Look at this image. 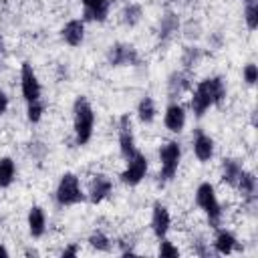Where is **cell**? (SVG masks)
Returning <instances> with one entry per match:
<instances>
[{
	"mask_svg": "<svg viewBox=\"0 0 258 258\" xmlns=\"http://www.w3.org/2000/svg\"><path fill=\"white\" fill-rule=\"evenodd\" d=\"M60 254H62L64 258H69V256H71V258L77 256V254H79V244H69V246H64Z\"/></svg>",
	"mask_w": 258,
	"mask_h": 258,
	"instance_id": "31",
	"label": "cell"
},
{
	"mask_svg": "<svg viewBox=\"0 0 258 258\" xmlns=\"http://www.w3.org/2000/svg\"><path fill=\"white\" fill-rule=\"evenodd\" d=\"M202 56H204L202 48H198V46H185V48H183V54H181L183 71H194V69L200 64Z\"/></svg>",
	"mask_w": 258,
	"mask_h": 258,
	"instance_id": "25",
	"label": "cell"
},
{
	"mask_svg": "<svg viewBox=\"0 0 258 258\" xmlns=\"http://www.w3.org/2000/svg\"><path fill=\"white\" fill-rule=\"evenodd\" d=\"M16 179V163L12 157H0V187H10Z\"/></svg>",
	"mask_w": 258,
	"mask_h": 258,
	"instance_id": "23",
	"label": "cell"
},
{
	"mask_svg": "<svg viewBox=\"0 0 258 258\" xmlns=\"http://www.w3.org/2000/svg\"><path fill=\"white\" fill-rule=\"evenodd\" d=\"M157 254H159L161 258H177V256H179V248H177L171 240H167V236H165V238L159 240Z\"/></svg>",
	"mask_w": 258,
	"mask_h": 258,
	"instance_id": "29",
	"label": "cell"
},
{
	"mask_svg": "<svg viewBox=\"0 0 258 258\" xmlns=\"http://www.w3.org/2000/svg\"><path fill=\"white\" fill-rule=\"evenodd\" d=\"M191 145H194V155H196V159L200 163L212 161V157H214V139L208 133L198 129L196 135H194V143Z\"/></svg>",
	"mask_w": 258,
	"mask_h": 258,
	"instance_id": "15",
	"label": "cell"
},
{
	"mask_svg": "<svg viewBox=\"0 0 258 258\" xmlns=\"http://www.w3.org/2000/svg\"><path fill=\"white\" fill-rule=\"evenodd\" d=\"M127 161V165H125V169L119 173V179H121V183H125V185H129V187H135V185H139L143 179H145V175H147V169H149V159H147V155L145 153H141L139 149L129 157V159H125Z\"/></svg>",
	"mask_w": 258,
	"mask_h": 258,
	"instance_id": "6",
	"label": "cell"
},
{
	"mask_svg": "<svg viewBox=\"0 0 258 258\" xmlns=\"http://www.w3.org/2000/svg\"><path fill=\"white\" fill-rule=\"evenodd\" d=\"M141 18H143V8H141L139 4H127V6L121 10V22H123L125 26H129V28L137 26V24L141 22Z\"/></svg>",
	"mask_w": 258,
	"mask_h": 258,
	"instance_id": "24",
	"label": "cell"
},
{
	"mask_svg": "<svg viewBox=\"0 0 258 258\" xmlns=\"http://www.w3.org/2000/svg\"><path fill=\"white\" fill-rule=\"evenodd\" d=\"M173 2H181V4H187V2H191V0H173Z\"/></svg>",
	"mask_w": 258,
	"mask_h": 258,
	"instance_id": "34",
	"label": "cell"
},
{
	"mask_svg": "<svg viewBox=\"0 0 258 258\" xmlns=\"http://www.w3.org/2000/svg\"><path fill=\"white\" fill-rule=\"evenodd\" d=\"M87 242H89V246H91L93 250H97V252H109L111 246H113L111 238H109L105 232H101V230H95V232L89 236Z\"/></svg>",
	"mask_w": 258,
	"mask_h": 258,
	"instance_id": "26",
	"label": "cell"
},
{
	"mask_svg": "<svg viewBox=\"0 0 258 258\" xmlns=\"http://www.w3.org/2000/svg\"><path fill=\"white\" fill-rule=\"evenodd\" d=\"M228 97V87L226 81L222 77H206L202 79L189 97V107L194 111V115L200 119L206 115L208 109L212 107H220Z\"/></svg>",
	"mask_w": 258,
	"mask_h": 258,
	"instance_id": "1",
	"label": "cell"
},
{
	"mask_svg": "<svg viewBox=\"0 0 258 258\" xmlns=\"http://www.w3.org/2000/svg\"><path fill=\"white\" fill-rule=\"evenodd\" d=\"M137 119L143 123V125H151L153 121H155V117H157V107H155V101L149 97V95H145V97H141L139 99V103H137Z\"/></svg>",
	"mask_w": 258,
	"mask_h": 258,
	"instance_id": "22",
	"label": "cell"
},
{
	"mask_svg": "<svg viewBox=\"0 0 258 258\" xmlns=\"http://www.w3.org/2000/svg\"><path fill=\"white\" fill-rule=\"evenodd\" d=\"M8 105H10V101H8V95H6V93L0 89V117H2V115L8 111Z\"/></svg>",
	"mask_w": 258,
	"mask_h": 258,
	"instance_id": "32",
	"label": "cell"
},
{
	"mask_svg": "<svg viewBox=\"0 0 258 258\" xmlns=\"http://www.w3.org/2000/svg\"><path fill=\"white\" fill-rule=\"evenodd\" d=\"M60 36L69 46H81L85 40V20L73 18L60 28Z\"/></svg>",
	"mask_w": 258,
	"mask_h": 258,
	"instance_id": "16",
	"label": "cell"
},
{
	"mask_svg": "<svg viewBox=\"0 0 258 258\" xmlns=\"http://www.w3.org/2000/svg\"><path fill=\"white\" fill-rule=\"evenodd\" d=\"M181 161V145L179 141H165L159 147V181L167 183L177 175Z\"/></svg>",
	"mask_w": 258,
	"mask_h": 258,
	"instance_id": "5",
	"label": "cell"
},
{
	"mask_svg": "<svg viewBox=\"0 0 258 258\" xmlns=\"http://www.w3.org/2000/svg\"><path fill=\"white\" fill-rule=\"evenodd\" d=\"M240 244H238V238L226 230V228H216V238H214V250L216 254H222V256H228L232 254L234 250H238Z\"/></svg>",
	"mask_w": 258,
	"mask_h": 258,
	"instance_id": "17",
	"label": "cell"
},
{
	"mask_svg": "<svg viewBox=\"0 0 258 258\" xmlns=\"http://www.w3.org/2000/svg\"><path fill=\"white\" fill-rule=\"evenodd\" d=\"M163 125H165V129L171 131V133H181V131H183V127H185V109H183L177 101H171V103L165 107Z\"/></svg>",
	"mask_w": 258,
	"mask_h": 258,
	"instance_id": "13",
	"label": "cell"
},
{
	"mask_svg": "<svg viewBox=\"0 0 258 258\" xmlns=\"http://www.w3.org/2000/svg\"><path fill=\"white\" fill-rule=\"evenodd\" d=\"M73 131H75V143L87 145L95 131V111L93 105L85 95H79L73 103Z\"/></svg>",
	"mask_w": 258,
	"mask_h": 258,
	"instance_id": "2",
	"label": "cell"
},
{
	"mask_svg": "<svg viewBox=\"0 0 258 258\" xmlns=\"http://www.w3.org/2000/svg\"><path fill=\"white\" fill-rule=\"evenodd\" d=\"M107 62L111 67H137L139 52L129 42H115L107 48Z\"/></svg>",
	"mask_w": 258,
	"mask_h": 258,
	"instance_id": "7",
	"label": "cell"
},
{
	"mask_svg": "<svg viewBox=\"0 0 258 258\" xmlns=\"http://www.w3.org/2000/svg\"><path fill=\"white\" fill-rule=\"evenodd\" d=\"M234 187L240 191L242 198H246V200H254V196H256V175H254L252 171H248V169L242 167V171H240L238 181H236Z\"/></svg>",
	"mask_w": 258,
	"mask_h": 258,
	"instance_id": "21",
	"label": "cell"
},
{
	"mask_svg": "<svg viewBox=\"0 0 258 258\" xmlns=\"http://www.w3.org/2000/svg\"><path fill=\"white\" fill-rule=\"evenodd\" d=\"M196 204L206 214L208 224L212 228H220L222 218H224V210H222V204L216 196V187L210 181H202L196 187Z\"/></svg>",
	"mask_w": 258,
	"mask_h": 258,
	"instance_id": "3",
	"label": "cell"
},
{
	"mask_svg": "<svg viewBox=\"0 0 258 258\" xmlns=\"http://www.w3.org/2000/svg\"><path fill=\"white\" fill-rule=\"evenodd\" d=\"M191 89V81H189V71H173L167 77V97L171 101L179 99L183 93H187Z\"/></svg>",
	"mask_w": 258,
	"mask_h": 258,
	"instance_id": "14",
	"label": "cell"
},
{
	"mask_svg": "<svg viewBox=\"0 0 258 258\" xmlns=\"http://www.w3.org/2000/svg\"><path fill=\"white\" fill-rule=\"evenodd\" d=\"M0 256H2V258H6V256H8V250H6L2 244H0Z\"/></svg>",
	"mask_w": 258,
	"mask_h": 258,
	"instance_id": "33",
	"label": "cell"
},
{
	"mask_svg": "<svg viewBox=\"0 0 258 258\" xmlns=\"http://www.w3.org/2000/svg\"><path fill=\"white\" fill-rule=\"evenodd\" d=\"M20 93H22V97H24L26 103L38 101L40 99V93H42L40 81L36 77V71L32 69V64L28 60H24L20 64Z\"/></svg>",
	"mask_w": 258,
	"mask_h": 258,
	"instance_id": "8",
	"label": "cell"
},
{
	"mask_svg": "<svg viewBox=\"0 0 258 258\" xmlns=\"http://www.w3.org/2000/svg\"><path fill=\"white\" fill-rule=\"evenodd\" d=\"M85 22H105L111 10V0H81Z\"/></svg>",
	"mask_w": 258,
	"mask_h": 258,
	"instance_id": "12",
	"label": "cell"
},
{
	"mask_svg": "<svg viewBox=\"0 0 258 258\" xmlns=\"http://www.w3.org/2000/svg\"><path fill=\"white\" fill-rule=\"evenodd\" d=\"M117 139H119V153H121V157L123 159H129L137 151V143H135V135H133L131 117L127 113H123L119 117V123H117Z\"/></svg>",
	"mask_w": 258,
	"mask_h": 258,
	"instance_id": "9",
	"label": "cell"
},
{
	"mask_svg": "<svg viewBox=\"0 0 258 258\" xmlns=\"http://www.w3.org/2000/svg\"><path fill=\"white\" fill-rule=\"evenodd\" d=\"M169 228H171V214H169L167 206L161 202H155L151 206V232H153V236L157 240H161L167 236Z\"/></svg>",
	"mask_w": 258,
	"mask_h": 258,
	"instance_id": "11",
	"label": "cell"
},
{
	"mask_svg": "<svg viewBox=\"0 0 258 258\" xmlns=\"http://www.w3.org/2000/svg\"><path fill=\"white\" fill-rule=\"evenodd\" d=\"M26 224H28V232L32 238H42L46 232V214L40 206H32L28 210L26 216Z\"/></svg>",
	"mask_w": 258,
	"mask_h": 258,
	"instance_id": "18",
	"label": "cell"
},
{
	"mask_svg": "<svg viewBox=\"0 0 258 258\" xmlns=\"http://www.w3.org/2000/svg\"><path fill=\"white\" fill-rule=\"evenodd\" d=\"M44 115V103L38 99V101H30L28 107H26V119L30 123H38Z\"/></svg>",
	"mask_w": 258,
	"mask_h": 258,
	"instance_id": "28",
	"label": "cell"
},
{
	"mask_svg": "<svg viewBox=\"0 0 258 258\" xmlns=\"http://www.w3.org/2000/svg\"><path fill=\"white\" fill-rule=\"evenodd\" d=\"M244 22H246L248 30H256L258 28V0H246Z\"/></svg>",
	"mask_w": 258,
	"mask_h": 258,
	"instance_id": "27",
	"label": "cell"
},
{
	"mask_svg": "<svg viewBox=\"0 0 258 258\" xmlns=\"http://www.w3.org/2000/svg\"><path fill=\"white\" fill-rule=\"evenodd\" d=\"M179 32V18L175 12H165L159 20V28H157V36L161 42L171 40L175 34Z\"/></svg>",
	"mask_w": 258,
	"mask_h": 258,
	"instance_id": "19",
	"label": "cell"
},
{
	"mask_svg": "<svg viewBox=\"0 0 258 258\" xmlns=\"http://www.w3.org/2000/svg\"><path fill=\"white\" fill-rule=\"evenodd\" d=\"M111 194H113V181H111V177L107 173H95V175H91L87 198H89V202L93 206L105 202Z\"/></svg>",
	"mask_w": 258,
	"mask_h": 258,
	"instance_id": "10",
	"label": "cell"
},
{
	"mask_svg": "<svg viewBox=\"0 0 258 258\" xmlns=\"http://www.w3.org/2000/svg\"><path fill=\"white\" fill-rule=\"evenodd\" d=\"M242 77H244L246 85L254 87V85H256V81H258V67H256L254 62H248V64L242 69Z\"/></svg>",
	"mask_w": 258,
	"mask_h": 258,
	"instance_id": "30",
	"label": "cell"
},
{
	"mask_svg": "<svg viewBox=\"0 0 258 258\" xmlns=\"http://www.w3.org/2000/svg\"><path fill=\"white\" fill-rule=\"evenodd\" d=\"M54 200L60 208H71V206H79L87 200V194L81 187V179L77 173L67 171L60 175L56 189H54Z\"/></svg>",
	"mask_w": 258,
	"mask_h": 258,
	"instance_id": "4",
	"label": "cell"
},
{
	"mask_svg": "<svg viewBox=\"0 0 258 258\" xmlns=\"http://www.w3.org/2000/svg\"><path fill=\"white\" fill-rule=\"evenodd\" d=\"M240 171H242V163L238 159H232V157L222 159V165H220V179H222V183L234 187L236 181H238Z\"/></svg>",
	"mask_w": 258,
	"mask_h": 258,
	"instance_id": "20",
	"label": "cell"
}]
</instances>
